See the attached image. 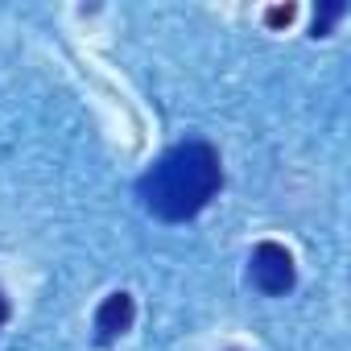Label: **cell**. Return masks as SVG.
Returning a JSON list of instances; mask_svg holds the SVG:
<instances>
[{"instance_id": "cell-1", "label": "cell", "mask_w": 351, "mask_h": 351, "mask_svg": "<svg viewBox=\"0 0 351 351\" xmlns=\"http://www.w3.org/2000/svg\"><path fill=\"white\" fill-rule=\"evenodd\" d=\"M223 186V165L219 153L207 141H186L161 153L141 178H136V199L153 219L165 223H186L195 219Z\"/></svg>"}, {"instance_id": "cell-6", "label": "cell", "mask_w": 351, "mask_h": 351, "mask_svg": "<svg viewBox=\"0 0 351 351\" xmlns=\"http://www.w3.org/2000/svg\"><path fill=\"white\" fill-rule=\"evenodd\" d=\"M5 322H9V298L0 293V326H5Z\"/></svg>"}, {"instance_id": "cell-5", "label": "cell", "mask_w": 351, "mask_h": 351, "mask_svg": "<svg viewBox=\"0 0 351 351\" xmlns=\"http://www.w3.org/2000/svg\"><path fill=\"white\" fill-rule=\"evenodd\" d=\"M265 21H269V25H289V21H293V5H285V9H269Z\"/></svg>"}, {"instance_id": "cell-3", "label": "cell", "mask_w": 351, "mask_h": 351, "mask_svg": "<svg viewBox=\"0 0 351 351\" xmlns=\"http://www.w3.org/2000/svg\"><path fill=\"white\" fill-rule=\"evenodd\" d=\"M132 318H136V302H132V293H124V289L108 293V298L99 302V310H95V343H99V347L116 343L120 335L132 330Z\"/></svg>"}, {"instance_id": "cell-7", "label": "cell", "mask_w": 351, "mask_h": 351, "mask_svg": "<svg viewBox=\"0 0 351 351\" xmlns=\"http://www.w3.org/2000/svg\"><path fill=\"white\" fill-rule=\"evenodd\" d=\"M232 351H236V347H232Z\"/></svg>"}, {"instance_id": "cell-2", "label": "cell", "mask_w": 351, "mask_h": 351, "mask_svg": "<svg viewBox=\"0 0 351 351\" xmlns=\"http://www.w3.org/2000/svg\"><path fill=\"white\" fill-rule=\"evenodd\" d=\"M248 277L252 285L265 293V298H285L298 281V265H293V252L277 240H261L248 256Z\"/></svg>"}, {"instance_id": "cell-4", "label": "cell", "mask_w": 351, "mask_h": 351, "mask_svg": "<svg viewBox=\"0 0 351 351\" xmlns=\"http://www.w3.org/2000/svg\"><path fill=\"white\" fill-rule=\"evenodd\" d=\"M343 13H347V0H330V5H322V9H318V17H314V29H310V34H314V38H326V34H330V25H335Z\"/></svg>"}]
</instances>
